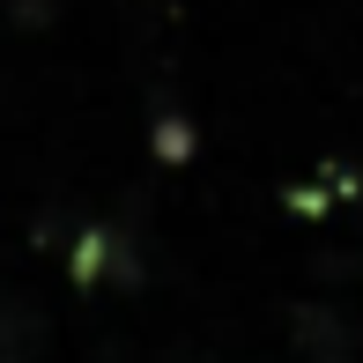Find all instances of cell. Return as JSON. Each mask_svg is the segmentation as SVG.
Segmentation results:
<instances>
[{"label":"cell","mask_w":363,"mask_h":363,"mask_svg":"<svg viewBox=\"0 0 363 363\" xmlns=\"http://www.w3.org/2000/svg\"><path fill=\"white\" fill-rule=\"evenodd\" d=\"M52 267L82 296H148L163 274V245L141 230L134 208H104V216H82L74 230H60Z\"/></svg>","instance_id":"cell-1"},{"label":"cell","mask_w":363,"mask_h":363,"mask_svg":"<svg viewBox=\"0 0 363 363\" xmlns=\"http://www.w3.org/2000/svg\"><path fill=\"white\" fill-rule=\"evenodd\" d=\"M282 341L296 363H363V311L349 296H296L282 311Z\"/></svg>","instance_id":"cell-2"},{"label":"cell","mask_w":363,"mask_h":363,"mask_svg":"<svg viewBox=\"0 0 363 363\" xmlns=\"http://www.w3.org/2000/svg\"><path fill=\"white\" fill-rule=\"evenodd\" d=\"M67 15V0H0V23L15 38H52V23Z\"/></svg>","instance_id":"cell-3"}]
</instances>
